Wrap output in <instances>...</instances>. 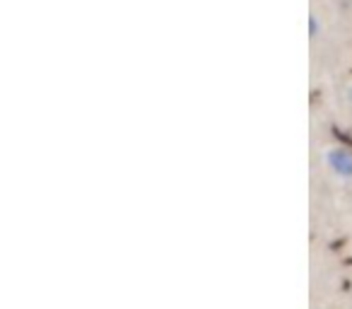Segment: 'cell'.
<instances>
[{"label": "cell", "mask_w": 352, "mask_h": 309, "mask_svg": "<svg viewBox=\"0 0 352 309\" xmlns=\"http://www.w3.org/2000/svg\"><path fill=\"white\" fill-rule=\"evenodd\" d=\"M345 102H347V104H350V107H352V83H350V85H347V87H345Z\"/></svg>", "instance_id": "obj_3"}, {"label": "cell", "mask_w": 352, "mask_h": 309, "mask_svg": "<svg viewBox=\"0 0 352 309\" xmlns=\"http://www.w3.org/2000/svg\"><path fill=\"white\" fill-rule=\"evenodd\" d=\"M323 164L328 174L342 184H352V150L345 145H333L323 152Z\"/></svg>", "instance_id": "obj_1"}, {"label": "cell", "mask_w": 352, "mask_h": 309, "mask_svg": "<svg viewBox=\"0 0 352 309\" xmlns=\"http://www.w3.org/2000/svg\"><path fill=\"white\" fill-rule=\"evenodd\" d=\"M318 30H321V25H318V17L311 15V17H309V36H311V41L318 39Z\"/></svg>", "instance_id": "obj_2"}]
</instances>
